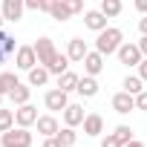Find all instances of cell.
Returning a JSON list of instances; mask_svg holds the SVG:
<instances>
[{"instance_id": "obj_37", "label": "cell", "mask_w": 147, "mask_h": 147, "mask_svg": "<svg viewBox=\"0 0 147 147\" xmlns=\"http://www.w3.org/2000/svg\"><path fill=\"white\" fill-rule=\"evenodd\" d=\"M26 9H35V12H40V0H26Z\"/></svg>"}, {"instance_id": "obj_4", "label": "cell", "mask_w": 147, "mask_h": 147, "mask_svg": "<svg viewBox=\"0 0 147 147\" xmlns=\"http://www.w3.org/2000/svg\"><path fill=\"white\" fill-rule=\"evenodd\" d=\"M115 55H118V61H121L124 66H138V63L144 61V55H141L138 43H121Z\"/></svg>"}, {"instance_id": "obj_32", "label": "cell", "mask_w": 147, "mask_h": 147, "mask_svg": "<svg viewBox=\"0 0 147 147\" xmlns=\"http://www.w3.org/2000/svg\"><path fill=\"white\" fill-rule=\"evenodd\" d=\"M43 147H63V144H61L58 136H49V138H43Z\"/></svg>"}, {"instance_id": "obj_14", "label": "cell", "mask_w": 147, "mask_h": 147, "mask_svg": "<svg viewBox=\"0 0 147 147\" xmlns=\"http://www.w3.org/2000/svg\"><path fill=\"white\" fill-rule=\"evenodd\" d=\"M81 98H95L98 95V81H95V75H87L84 72V78L78 81V90H75Z\"/></svg>"}, {"instance_id": "obj_36", "label": "cell", "mask_w": 147, "mask_h": 147, "mask_svg": "<svg viewBox=\"0 0 147 147\" xmlns=\"http://www.w3.org/2000/svg\"><path fill=\"white\" fill-rule=\"evenodd\" d=\"M138 49H141V55L147 58V35H141V40H138Z\"/></svg>"}, {"instance_id": "obj_33", "label": "cell", "mask_w": 147, "mask_h": 147, "mask_svg": "<svg viewBox=\"0 0 147 147\" xmlns=\"http://www.w3.org/2000/svg\"><path fill=\"white\" fill-rule=\"evenodd\" d=\"M133 6H136V12L147 15V0H133Z\"/></svg>"}, {"instance_id": "obj_10", "label": "cell", "mask_w": 147, "mask_h": 147, "mask_svg": "<svg viewBox=\"0 0 147 147\" xmlns=\"http://www.w3.org/2000/svg\"><path fill=\"white\" fill-rule=\"evenodd\" d=\"M87 52H90V46H87V40H84V38H72V40H69V46H66V55H69V61H72V63H81V61L87 58Z\"/></svg>"}, {"instance_id": "obj_12", "label": "cell", "mask_w": 147, "mask_h": 147, "mask_svg": "<svg viewBox=\"0 0 147 147\" xmlns=\"http://www.w3.org/2000/svg\"><path fill=\"white\" fill-rule=\"evenodd\" d=\"M23 9H26V0H3V18L12 23L23 18Z\"/></svg>"}, {"instance_id": "obj_38", "label": "cell", "mask_w": 147, "mask_h": 147, "mask_svg": "<svg viewBox=\"0 0 147 147\" xmlns=\"http://www.w3.org/2000/svg\"><path fill=\"white\" fill-rule=\"evenodd\" d=\"M138 29H141V35H147V15L138 20Z\"/></svg>"}, {"instance_id": "obj_35", "label": "cell", "mask_w": 147, "mask_h": 147, "mask_svg": "<svg viewBox=\"0 0 147 147\" xmlns=\"http://www.w3.org/2000/svg\"><path fill=\"white\" fill-rule=\"evenodd\" d=\"M55 3H58V0H40V12H49Z\"/></svg>"}, {"instance_id": "obj_22", "label": "cell", "mask_w": 147, "mask_h": 147, "mask_svg": "<svg viewBox=\"0 0 147 147\" xmlns=\"http://www.w3.org/2000/svg\"><path fill=\"white\" fill-rule=\"evenodd\" d=\"M46 69L52 72V75H63V72L69 69V55H61V52H58V55L52 58V63H49Z\"/></svg>"}, {"instance_id": "obj_40", "label": "cell", "mask_w": 147, "mask_h": 147, "mask_svg": "<svg viewBox=\"0 0 147 147\" xmlns=\"http://www.w3.org/2000/svg\"><path fill=\"white\" fill-rule=\"evenodd\" d=\"M3 20H6V18H3V12H0V23H3Z\"/></svg>"}, {"instance_id": "obj_23", "label": "cell", "mask_w": 147, "mask_h": 147, "mask_svg": "<svg viewBox=\"0 0 147 147\" xmlns=\"http://www.w3.org/2000/svg\"><path fill=\"white\" fill-rule=\"evenodd\" d=\"M121 87H124V92H130V95H138V92L144 90V81H141V75H127V78L121 81Z\"/></svg>"}, {"instance_id": "obj_29", "label": "cell", "mask_w": 147, "mask_h": 147, "mask_svg": "<svg viewBox=\"0 0 147 147\" xmlns=\"http://www.w3.org/2000/svg\"><path fill=\"white\" fill-rule=\"evenodd\" d=\"M136 110H141V113H147V90H141V92L136 95Z\"/></svg>"}, {"instance_id": "obj_41", "label": "cell", "mask_w": 147, "mask_h": 147, "mask_svg": "<svg viewBox=\"0 0 147 147\" xmlns=\"http://www.w3.org/2000/svg\"><path fill=\"white\" fill-rule=\"evenodd\" d=\"M0 101H3V98H0Z\"/></svg>"}, {"instance_id": "obj_34", "label": "cell", "mask_w": 147, "mask_h": 147, "mask_svg": "<svg viewBox=\"0 0 147 147\" xmlns=\"http://www.w3.org/2000/svg\"><path fill=\"white\" fill-rule=\"evenodd\" d=\"M138 75H141V81L147 84V58H144V61L138 63Z\"/></svg>"}, {"instance_id": "obj_2", "label": "cell", "mask_w": 147, "mask_h": 147, "mask_svg": "<svg viewBox=\"0 0 147 147\" xmlns=\"http://www.w3.org/2000/svg\"><path fill=\"white\" fill-rule=\"evenodd\" d=\"M0 144L3 147H32V133H29V127H12L6 133H0Z\"/></svg>"}, {"instance_id": "obj_21", "label": "cell", "mask_w": 147, "mask_h": 147, "mask_svg": "<svg viewBox=\"0 0 147 147\" xmlns=\"http://www.w3.org/2000/svg\"><path fill=\"white\" fill-rule=\"evenodd\" d=\"M78 81H81V75H75V72H63V75H58V87L61 90H66V92H72V90H78Z\"/></svg>"}, {"instance_id": "obj_13", "label": "cell", "mask_w": 147, "mask_h": 147, "mask_svg": "<svg viewBox=\"0 0 147 147\" xmlns=\"http://www.w3.org/2000/svg\"><path fill=\"white\" fill-rule=\"evenodd\" d=\"M81 63H84V72H87V75H98V72L104 69V55H101L98 49H92V52H87V58H84Z\"/></svg>"}, {"instance_id": "obj_20", "label": "cell", "mask_w": 147, "mask_h": 147, "mask_svg": "<svg viewBox=\"0 0 147 147\" xmlns=\"http://www.w3.org/2000/svg\"><path fill=\"white\" fill-rule=\"evenodd\" d=\"M18 84H20V81H18V75H15V72H0V98H3V95H9Z\"/></svg>"}, {"instance_id": "obj_15", "label": "cell", "mask_w": 147, "mask_h": 147, "mask_svg": "<svg viewBox=\"0 0 147 147\" xmlns=\"http://www.w3.org/2000/svg\"><path fill=\"white\" fill-rule=\"evenodd\" d=\"M58 130H61V124H58V118H55V115H40V118H38V133H40L43 138L58 136Z\"/></svg>"}, {"instance_id": "obj_7", "label": "cell", "mask_w": 147, "mask_h": 147, "mask_svg": "<svg viewBox=\"0 0 147 147\" xmlns=\"http://www.w3.org/2000/svg\"><path fill=\"white\" fill-rule=\"evenodd\" d=\"M38 107H32V104H20L18 110H15V124L18 127H32V124H38Z\"/></svg>"}, {"instance_id": "obj_18", "label": "cell", "mask_w": 147, "mask_h": 147, "mask_svg": "<svg viewBox=\"0 0 147 147\" xmlns=\"http://www.w3.org/2000/svg\"><path fill=\"white\" fill-rule=\"evenodd\" d=\"M18 52V43H15V38L9 35V32H3L0 29V63H3L9 55H15Z\"/></svg>"}, {"instance_id": "obj_27", "label": "cell", "mask_w": 147, "mask_h": 147, "mask_svg": "<svg viewBox=\"0 0 147 147\" xmlns=\"http://www.w3.org/2000/svg\"><path fill=\"white\" fill-rule=\"evenodd\" d=\"M113 136H115V138H118V141H121V147H124V144H130V141H133V130H130V127H127V124H118V127H115V130H113Z\"/></svg>"}, {"instance_id": "obj_39", "label": "cell", "mask_w": 147, "mask_h": 147, "mask_svg": "<svg viewBox=\"0 0 147 147\" xmlns=\"http://www.w3.org/2000/svg\"><path fill=\"white\" fill-rule=\"evenodd\" d=\"M124 147H144V144H141V141H136V138H133V141H130V144H124Z\"/></svg>"}, {"instance_id": "obj_8", "label": "cell", "mask_w": 147, "mask_h": 147, "mask_svg": "<svg viewBox=\"0 0 147 147\" xmlns=\"http://www.w3.org/2000/svg\"><path fill=\"white\" fill-rule=\"evenodd\" d=\"M107 15L101 12V9H90V12H84V26L87 29H92V32H101V29H107Z\"/></svg>"}, {"instance_id": "obj_31", "label": "cell", "mask_w": 147, "mask_h": 147, "mask_svg": "<svg viewBox=\"0 0 147 147\" xmlns=\"http://www.w3.org/2000/svg\"><path fill=\"white\" fill-rule=\"evenodd\" d=\"M101 147H121V141L110 133V136H104V138H101Z\"/></svg>"}, {"instance_id": "obj_19", "label": "cell", "mask_w": 147, "mask_h": 147, "mask_svg": "<svg viewBox=\"0 0 147 147\" xmlns=\"http://www.w3.org/2000/svg\"><path fill=\"white\" fill-rule=\"evenodd\" d=\"M29 95H32V87H26V84H18V87L9 92V101L20 107V104H29Z\"/></svg>"}, {"instance_id": "obj_16", "label": "cell", "mask_w": 147, "mask_h": 147, "mask_svg": "<svg viewBox=\"0 0 147 147\" xmlns=\"http://www.w3.org/2000/svg\"><path fill=\"white\" fill-rule=\"evenodd\" d=\"M104 133V118L98 113H90L84 118V136H101Z\"/></svg>"}, {"instance_id": "obj_17", "label": "cell", "mask_w": 147, "mask_h": 147, "mask_svg": "<svg viewBox=\"0 0 147 147\" xmlns=\"http://www.w3.org/2000/svg\"><path fill=\"white\" fill-rule=\"evenodd\" d=\"M49 75H52V72H49V69H46L43 63L32 66V69H29V87H46Z\"/></svg>"}, {"instance_id": "obj_24", "label": "cell", "mask_w": 147, "mask_h": 147, "mask_svg": "<svg viewBox=\"0 0 147 147\" xmlns=\"http://www.w3.org/2000/svg\"><path fill=\"white\" fill-rule=\"evenodd\" d=\"M49 15H52V18H55L58 23H63V20H69V18H72V12H69V6L63 3V0H58V3H55V6L49 9Z\"/></svg>"}, {"instance_id": "obj_30", "label": "cell", "mask_w": 147, "mask_h": 147, "mask_svg": "<svg viewBox=\"0 0 147 147\" xmlns=\"http://www.w3.org/2000/svg\"><path fill=\"white\" fill-rule=\"evenodd\" d=\"M63 3L69 6V12H72V15H78V12H84V0H63Z\"/></svg>"}, {"instance_id": "obj_28", "label": "cell", "mask_w": 147, "mask_h": 147, "mask_svg": "<svg viewBox=\"0 0 147 147\" xmlns=\"http://www.w3.org/2000/svg\"><path fill=\"white\" fill-rule=\"evenodd\" d=\"M12 127H15V113L0 107V133H6V130H12Z\"/></svg>"}, {"instance_id": "obj_26", "label": "cell", "mask_w": 147, "mask_h": 147, "mask_svg": "<svg viewBox=\"0 0 147 147\" xmlns=\"http://www.w3.org/2000/svg\"><path fill=\"white\" fill-rule=\"evenodd\" d=\"M58 138H61L63 147H72L78 141V133H75V127H63V130H58Z\"/></svg>"}, {"instance_id": "obj_5", "label": "cell", "mask_w": 147, "mask_h": 147, "mask_svg": "<svg viewBox=\"0 0 147 147\" xmlns=\"http://www.w3.org/2000/svg\"><path fill=\"white\" fill-rule=\"evenodd\" d=\"M15 66L23 69V72H29L32 66H38V52H35V46H18V52H15Z\"/></svg>"}, {"instance_id": "obj_6", "label": "cell", "mask_w": 147, "mask_h": 147, "mask_svg": "<svg viewBox=\"0 0 147 147\" xmlns=\"http://www.w3.org/2000/svg\"><path fill=\"white\" fill-rule=\"evenodd\" d=\"M35 52H38V63H43V66H49V63H52V58L58 55V49H55L52 38H38Z\"/></svg>"}, {"instance_id": "obj_1", "label": "cell", "mask_w": 147, "mask_h": 147, "mask_svg": "<svg viewBox=\"0 0 147 147\" xmlns=\"http://www.w3.org/2000/svg\"><path fill=\"white\" fill-rule=\"evenodd\" d=\"M121 43H124V32H121L118 26H107V29H101L98 38H95V49H98L104 58L113 55V52H118Z\"/></svg>"}, {"instance_id": "obj_11", "label": "cell", "mask_w": 147, "mask_h": 147, "mask_svg": "<svg viewBox=\"0 0 147 147\" xmlns=\"http://www.w3.org/2000/svg\"><path fill=\"white\" fill-rule=\"evenodd\" d=\"M84 118H87L84 104H66V110H63V124L66 127H78V124H84Z\"/></svg>"}, {"instance_id": "obj_3", "label": "cell", "mask_w": 147, "mask_h": 147, "mask_svg": "<svg viewBox=\"0 0 147 147\" xmlns=\"http://www.w3.org/2000/svg\"><path fill=\"white\" fill-rule=\"evenodd\" d=\"M43 104H46V110H52V113H63L66 104H69V92L61 90V87H55V90H49V92L43 95Z\"/></svg>"}, {"instance_id": "obj_25", "label": "cell", "mask_w": 147, "mask_h": 147, "mask_svg": "<svg viewBox=\"0 0 147 147\" xmlns=\"http://www.w3.org/2000/svg\"><path fill=\"white\" fill-rule=\"evenodd\" d=\"M121 9H124L121 0H101V12H104L107 18H118V15H121Z\"/></svg>"}, {"instance_id": "obj_9", "label": "cell", "mask_w": 147, "mask_h": 147, "mask_svg": "<svg viewBox=\"0 0 147 147\" xmlns=\"http://www.w3.org/2000/svg\"><path fill=\"white\" fill-rule=\"evenodd\" d=\"M113 110L118 113V115H127L130 110H136V95H130V92H115L113 95Z\"/></svg>"}]
</instances>
